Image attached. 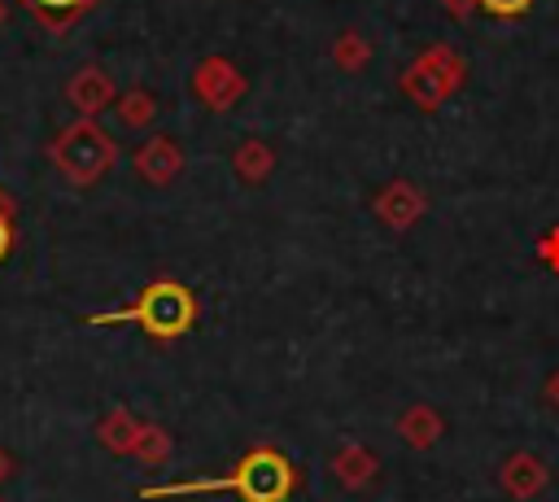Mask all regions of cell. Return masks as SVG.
Wrapping results in <instances>:
<instances>
[{
	"instance_id": "cell-15",
	"label": "cell",
	"mask_w": 559,
	"mask_h": 502,
	"mask_svg": "<svg viewBox=\"0 0 559 502\" xmlns=\"http://www.w3.org/2000/svg\"><path fill=\"white\" fill-rule=\"evenodd\" d=\"M131 454H140V463L157 467V463H166V454H170V437H166L157 423H144V428H140V441H135Z\"/></svg>"
},
{
	"instance_id": "cell-21",
	"label": "cell",
	"mask_w": 559,
	"mask_h": 502,
	"mask_svg": "<svg viewBox=\"0 0 559 502\" xmlns=\"http://www.w3.org/2000/svg\"><path fill=\"white\" fill-rule=\"evenodd\" d=\"M9 244H13V231H9V223H4V218H0V258H4V253H9Z\"/></svg>"
},
{
	"instance_id": "cell-12",
	"label": "cell",
	"mask_w": 559,
	"mask_h": 502,
	"mask_svg": "<svg viewBox=\"0 0 559 502\" xmlns=\"http://www.w3.org/2000/svg\"><path fill=\"white\" fill-rule=\"evenodd\" d=\"M231 170L245 183H262L275 170V148L266 140H240L236 153H231Z\"/></svg>"
},
{
	"instance_id": "cell-7",
	"label": "cell",
	"mask_w": 559,
	"mask_h": 502,
	"mask_svg": "<svg viewBox=\"0 0 559 502\" xmlns=\"http://www.w3.org/2000/svg\"><path fill=\"white\" fill-rule=\"evenodd\" d=\"M498 485L507 489V498H515V502H528V498H537V493L550 485V471H546V463H542L537 454L520 450V454H511V458L502 463V471H498Z\"/></svg>"
},
{
	"instance_id": "cell-23",
	"label": "cell",
	"mask_w": 559,
	"mask_h": 502,
	"mask_svg": "<svg viewBox=\"0 0 559 502\" xmlns=\"http://www.w3.org/2000/svg\"><path fill=\"white\" fill-rule=\"evenodd\" d=\"M0 22H4V4H0Z\"/></svg>"
},
{
	"instance_id": "cell-8",
	"label": "cell",
	"mask_w": 559,
	"mask_h": 502,
	"mask_svg": "<svg viewBox=\"0 0 559 502\" xmlns=\"http://www.w3.org/2000/svg\"><path fill=\"white\" fill-rule=\"evenodd\" d=\"M183 170V153H179V144L175 140H166V135H153L140 153H135V175L144 179V183H170L175 175Z\"/></svg>"
},
{
	"instance_id": "cell-10",
	"label": "cell",
	"mask_w": 559,
	"mask_h": 502,
	"mask_svg": "<svg viewBox=\"0 0 559 502\" xmlns=\"http://www.w3.org/2000/svg\"><path fill=\"white\" fill-rule=\"evenodd\" d=\"M441 432H445V419L432 410V406H406L402 415H397V437L411 445V450H428V445H437L441 441Z\"/></svg>"
},
{
	"instance_id": "cell-17",
	"label": "cell",
	"mask_w": 559,
	"mask_h": 502,
	"mask_svg": "<svg viewBox=\"0 0 559 502\" xmlns=\"http://www.w3.org/2000/svg\"><path fill=\"white\" fill-rule=\"evenodd\" d=\"M31 4H35V13H39L48 26H66V22H74V17L83 13L87 0H31Z\"/></svg>"
},
{
	"instance_id": "cell-9",
	"label": "cell",
	"mask_w": 559,
	"mask_h": 502,
	"mask_svg": "<svg viewBox=\"0 0 559 502\" xmlns=\"http://www.w3.org/2000/svg\"><path fill=\"white\" fill-rule=\"evenodd\" d=\"M332 476H336L345 489H367V485L380 476V458H376L367 445L349 441V445H341V450L332 454Z\"/></svg>"
},
{
	"instance_id": "cell-2",
	"label": "cell",
	"mask_w": 559,
	"mask_h": 502,
	"mask_svg": "<svg viewBox=\"0 0 559 502\" xmlns=\"http://www.w3.org/2000/svg\"><path fill=\"white\" fill-rule=\"evenodd\" d=\"M87 323H96V327H109V323H140L148 336L175 340V336H183V332L197 323V297H192L179 279H153L131 306L92 314Z\"/></svg>"
},
{
	"instance_id": "cell-14",
	"label": "cell",
	"mask_w": 559,
	"mask_h": 502,
	"mask_svg": "<svg viewBox=\"0 0 559 502\" xmlns=\"http://www.w3.org/2000/svg\"><path fill=\"white\" fill-rule=\"evenodd\" d=\"M332 61H336V70L358 74V70H367V61H371V44H367L358 31H345V35L332 44Z\"/></svg>"
},
{
	"instance_id": "cell-1",
	"label": "cell",
	"mask_w": 559,
	"mask_h": 502,
	"mask_svg": "<svg viewBox=\"0 0 559 502\" xmlns=\"http://www.w3.org/2000/svg\"><path fill=\"white\" fill-rule=\"evenodd\" d=\"M236 493L240 502H288L297 489V467L275 445H253L227 476H201V480H170L148 485L140 498H192V493Z\"/></svg>"
},
{
	"instance_id": "cell-22",
	"label": "cell",
	"mask_w": 559,
	"mask_h": 502,
	"mask_svg": "<svg viewBox=\"0 0 559 502\" xmlns=\"http://www.w3.org/2000/svg\"><path fill=\"white\" fill-rule=\"evenodd\" d=\"M0 476H9V458L4 454H0Z\"/></svg>"
},
{
	"instance_id": "cell-13",
	"label": "cell",
	"mask_w": 559,
	"mask_h": 502,
	"mask_svg": "<svg viewBox=\"0 0 559 502\" xmlns=\"http://www.w3.org/2000/svg\"><path fill=\"white\" fill-rule=\"evenodd\" d=\"M140 428H144V423H135L131 410H109V415L100 419V441H105L109 450H118V454H131L135 441H140Z\"/></svg>"
},
{
	"instance_id": "cell-20",
	"label": "cell",
	"mask_w": 559,
	"mask_h": 502,
	"mask_svg": "<svg viewBox=\"0 0 559 502\" xmlns=\"http://www.w3.org/2000/svg\"><path fill=\"white\" fill-rule=\"evenodd\" d=\"M441 4H445L450 17H472V13L480 9V0H441Z\"/></svg>"
},
{
	"instance_id": "cell-5",
	"label": "cell",
	"mask_w": 559,
	"mask_h": 502,
	"mask_svg": "<svg viewBox=\"0 0 559 502\" xmlns=\"http://www.w3.org/2000/svg\"><path fill=\"white\" fill-rule=\"evenodd\" d=\"M245 74L227 61V57H205L201 65H197V74H192V92H197V100L201 105H210L214 113H227L240 96H245Z\"/></svg>"
},
{
	"instance_id": "cell-19",
	"label": "cell",
	"mask_w": 559,
	"mask_h": 502,
	"mask_svg": "<svg viewBox=\"0 0 559 502\" xmlns=\"http://www.w3.org/2000/svg\"><path fill=\"white\" fill-rule=\"evenodd\" d=\"M537 258H542L550 271H559V227L542 231V240H537Z\"/></svg>"
},
{
	"instance_id": "cell-3",
	"label": "cell",
	"mask_w": 559,
	"mask_h": 502,
	"mask_svg": "<svg viewBox=\"0 0 559 502\" xmlns=\"http://www.w3.org/2000/svg\"><path fill=\"white\" fill-rule=\"evenodd\" d=\"M463 87V57L450 44L424 48L406 70H402V92L419 109H441L454 92Z\"/></svg>"
},
{
	"instance_id": "cell-11",
	"label": "cell",
	"mask_w": 559,
	"mask_h": 502,
	"mask_svg": "<svg viewBox=\"0 0 559 502\" xmlns=\"http://www.w3.org/2000/svg\"><path fill=\"white\" fill-rule=\"evenodd\" d=\"M70 100H74L79 113H96V109H105V105L114 100V79H109L105 70L87 65V70H79V74L70 79Z\"/></svg>"
},
{
	"instance_id": "cell-16",
	"label": "cell",
	"mask_w": 559,
	"mask_h": 502,
	"mask_svg": "<svg viewBox=\"0 0 559 502\" xmlns=\"http://www.w3.org/2000/svg\"><path fill=\"white\" fill-rule=\"evenodd\" d=\"M153 113H157V105H153L148 92H127V96L118 100V118H122L127 127H148Z\"/></svg>"
},
{
	"instance_id": "cell-6",
	"label": "cell",
	"mask_w": 559,
	"mask_h": 502,
	"mask_svg": "<svg viewBox=\"0 0 559 502\" xmlns=\"http://www.w3.org/2000/svg\"><path fill=\"white\" fill-rule=\"evenodd\" d=\"M371 210H376V218H380L384 227L406 231V227H415V223L428 214V196H424L411 179H393V183H384V188L376 192Z\"/></svg>"
},
{
	"instance_id": "cell-18",
	"label": "cell",
	"mask_w": 559,
	"mask_h": 502,
	"mask_svg": "<svg viewBox=\"0 0 559 502\" xmlns=\"http://www.w3.org/2000/svg\"><path fill=\"white\" fill-rule=\"evenodd\" d=\"M480 9L493 13V17H520V13L533 9V0H480Z\"/></svg>"
},
{
	"instance_id": "cell-4",
	"label": "cell",
	"mask_w": 559,
	"mask_h": 502,
	"mask_svg": "<svg viewBox=\"0 0 559 502\" xmlns=\"http://www.w3.org/2000/svg\"><path fill=\"white\" fill-rule=\"evenodd\" d=\"M114 157H118L114 140H109L92 118L74 122V127L61 131V140L52 144V162L61 166V175H66L70 183H96V179L114 166Z\"/></svg>"
}]
</instances>
